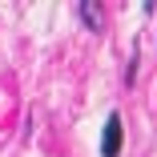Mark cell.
Instances as JSON below:
<instances>
[{
  "label": "cell",
  "mask_w": 157,
  "mask_h": 157,
  "mask_svg": "<svg viewBox=\"0 0 157 157\" xmlns=\"http://www.w3.org/2000/svg\"><path fill=\"white\" fill-rule=\"evenodd\" d=\"M121 117L117 113H109V121H105V137H101V157H117L121 153Z\"/></svg>",
  "instance_id": "cell-1"
},
{
  "label": "cell",
  "mask_w": 157,
  "mask_h": 157,
  "mask_svg": "<svg viewBox=\"0 0 157 157\" xmlns=\"http://www.w3.org/2000/svg\"><path fill=\"white\" fill-rule=\"evenodd\" d=\"M77 12H81V20L93 28V33L101 28V8H97V4H77Z\"/></svg>",
  "instance_id": "cell-2"
}]
</instances>
